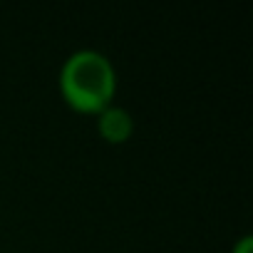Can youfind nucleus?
<instances>
[{
	"mask_svg": "<svg viewBox=\"0 0 253 253\" xmlns=\"http://www.w3.org/2000/svg\"><path fill=\"white\" fill-rule=\"evenodd\" d=\"M60 94L77 114L97 117L117 97V70L112 60L97 50L72 52L60 67Z\"/></svg>",
	"mask_w": 253,
	"mask_h": 253,
	"instance_id": "obj_1",
	"label": "nucleus"
},
{
	"mask_svg": "<svg viewBox=\"0 0 253 253\" xmlns=\"http://www.w3.org/2000/svg\"><path fill=\"white\" fill-rule=\"evenodd\" d=\"M97 132L107 144H126L134 134V117L126 107L109 104L97 114Z\"/></svg>",
	"mask_w": 253,
	"mask_h": 253,
	"instance_id": "obj_2",
	"label": "nucleus"
},
{
	"mask_svg": "<svg viewBox=\"0 0 253 253\" xmlns=\"http://www.w3.org/2000/svg\"><path fill=\"white\" fill-rule=\"evenodd\" d=\"M231 253H253V236H241L236 243H233V248H231Z\"/></svg>",
	"mask_w": 253,
	"mask_h": 253,
	"instance_id": "obj_3",
	"label": "nucleus"
}]
</instances>
